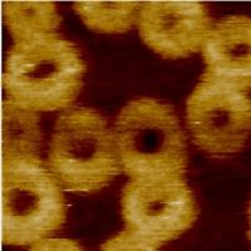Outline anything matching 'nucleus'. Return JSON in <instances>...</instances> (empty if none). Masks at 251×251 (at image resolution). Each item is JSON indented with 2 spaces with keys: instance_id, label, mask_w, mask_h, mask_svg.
Masks as SVG:
<instances>
[{
  "instance_id": "nucleus-1",
  "label": "nucleus",
  "mask_w": 251,
  "mask_h": 251,
  "mask_svg": "<svg viewBox=\"0 0 251 251\" xmlns=\"http://www.w3.org/2000/svg\"><path fill=\"white\" fill-rule=\"evenodd\" d=\"M217 74L225 77H245L250 75V68L245 69H230V68H217L216 69Z\"/></svg>"
},
{
  "instance_id": "nucleus-4",
  "label": "nucleus",
  "mask_w": 251,
  "mask_h": 251,
  "mask_svg": "<svg viewBox=\"0 0 251 251\" xmlns=\"http://www.w3.org/2000/svg\"><path fill=\"white\" fill-rule=\"evenodd\" d=\"M55 206H57V203H55V201L52 198V197H48L45 198L43 202H41V208L45 211H50V210H54Z\"/></svg>"
},
{
  "instance_id": "nucleus-9",
  "label": "nucleus",
  "mask_w": 251,
  "mask_h": 251,
  "mask_svg": "<svg viewBox=\"0 0 251 251\" xmlns=\"http://www.w3.org/2000/svg\"><path fill=\"white\" fill-rule=\"evenodd\" d=\"M161 44H162L163 46H166V48H173V45H175V43L173 41H169V40H162L161 41Z\"/></svg>"
},
{
  "instance_id": "nucleus-2",
  "label": "nucleus",
  "mask_w": 251,
  "mask_h": 251,
  "mask_svg": "<svg viewBox=\"0 0 251 251\" xmlns=\"http://www.w3.org/2000/svg\"><path fill=\"white\" fill-rule=\"evenodd\" d=\"M32 222L34 225H37L38 227H41V226H44V225H46L49 222V211L43 210L41 211V214L35 216V217H33Z\"/></svg>"
},
{
  "instance_id": "nucleus-11",
  "label": "nucleus",
  "mask_w": 251,
  "mask_h": 251,
  "mask_svg": "<svg viewBox=\"0 0 251 251\" xmlns=\"http://www.w3.org/2000/svg\"><path fill=\"white\" fill-rule=\"evenodd\" d=\"M9 82H10L11 84H18V86H25V84H24L23 82H19V80L14 79V78H13V77H10V78H9Z\"/></svg>"
},
{
  "instance_id": "nucleus-14",
  "label": "nucleus",
  "mask_w": 251,
  "mask_h": 251,
  "mask_svg": "<svg viewBox=\"0 0 251 251\" xmlns=\"http://www.w3.org/2000/svg\"><path fill=\"white\" fill-rule=\"evenodd\" d=\"M195 24H196V23H195L193 20H185V25H187V27H190V28L193 27Z\"/></svg>"
},
{
  "instance_id": "nucleus-13",
  "label": "nucleus",
  "mask_w": 251,
  "mask_h": 251,
  "mask_svg": "<svg viewBox=\"0 0 251 251\" xmlns=\"http://www.w3.org/2000/svg\"><path fill=\"white\" fill-rule=\"evenodd\" d=\"M184 201H177V202H171V205L172 206H175V207H181L182 205H184Z\"/></svg>"
},
{
  "instance_id": "nucleus-6",
  "label": "nucleus",
  "mask_w": 251,
  "mask_h": 251,
  "mask_svg": "<svg viewBox=\"0 0 251 251\" xmlns=\"http://www.w3.org/2000/svg\"><path fill=\"white\" fill-rule=\"evenodd\" d=\"M181 13L185 15H196V14H200L201 11H200L198 5H195L192 8H188V9H182Z\"/></svg>"
},
{
  "instance_id": "nucleus-5",
  "label": "nucleus",
  "mask_w": 251,
  "mask_h": 251,
  "mask_svg": "<svg viewBox=\"0 0 251 251\" xmlns=\"http://www.w3.org/2000/svg\"><path fill=\"white\" fill-rule=\"evenodd\" d=\"M207 49H208V53L211 54L212 59H215V60H221V59H222V57H221V55L219 54V52L216 50V48H215L214 44H208V45H207Z\"/></svg>"
},
{
  "instance_id": "nucleus-10",
  "label": "nucleus",
  "mask_w": 251,
  "mask_h": 251,
  "mask_svg": "<svg viewBox=\"0 0 251 251\" xmlns=\"http://www.w3.org/2000/svg\"><path fill=\"white\" fill-rule=\"evenodd\" d=\"M229 99L230 101H233V102H240L242 99V97L240 94H231V96L229 97Z\"/></svg>"
},
{
  "instance_id": "nucleus-7",
  "label": "nucleus",
  "mask_w": 251,
  "mask_h": 251,
  "mask_svg": "<svg viewBox=\"0 0 251 251\" xmlns=\"http://www.w3.org/2000/svg\"><path fill=\"white\" fill-rule=\"evenodd\" d=\"M176 6H180V8H184V9H188V8H192L195 5H197V4H195L192 1H175L173 3Z\"/></svg>"
},
{
  "instance_id": "nucleus-8",
  "label": "nucleus",
  "mask_w": 251,
  "mask_h": 251,
  "mask_svg": "<svg viewBox=\"0 0 251 251\" xmlns=\"http://www.w3.org/2000/svg\"><path fill=\"white\" fill-rule=\"evenodd\" d=\"M38 188H39L40 191H43V192H45V193H48V195H52V190L44 184H40L39 186H38Z\"/></svg>"
},
{
  "instance_id": "nucleus-3",
  "label": "nucleus",
  "mask_w": 251,
  "mask_h": 251,
  "mask_svg": "<svg viewBox=\"0 0 251 251\" xmlns=\"http://www.w3.org/2000/svg\"><path fill=\"white\" fill-rule=\"evenodd\" d=\"M18 171L19 172H23V173H27V175H38V173H40V169L39 168L33 167V166H24V165H20L19 166Z\"/></svg>"
},
{
  "instance_id": "nucleus-12",
  "label": "nucleus",
  "mask_w": 251,
  "mask_h": 251,
  "mask_svg": "<svg viewBox=\"0 0 251 251\" xmlns=\"http://www.w3.org/2000/svg\"><path fill=\"white\" fill-rule=\"evenodd\" d=\"M74 72H77V68L72 67V68H67V69L64 70V73L65 74H69V73H74Z\"/></svg>"
}]
</instances>
